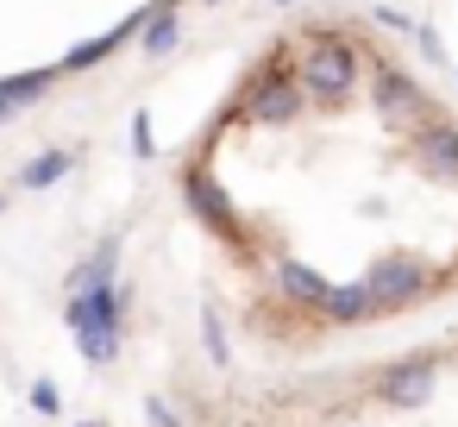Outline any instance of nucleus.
Returning a JSON list of instances; mask_svg holds the SVG:
<instances>
[{
	"instance_id": "obj_1",
	"label": "nucleus",
	"mask_w": 458,
	"mask_h": 427,
	"mask_svg": "<svg viewBox=\"0 0 458 427\" xmlns=\"http://www.w3.org/2000/svg\"><path fill=\"white\" fill-rule=\"evenodd\" d=\"M182 208L264 339L395 320L458 283V107L364 13H289L195 126Z\"/></svg>"
}]
</instances>
